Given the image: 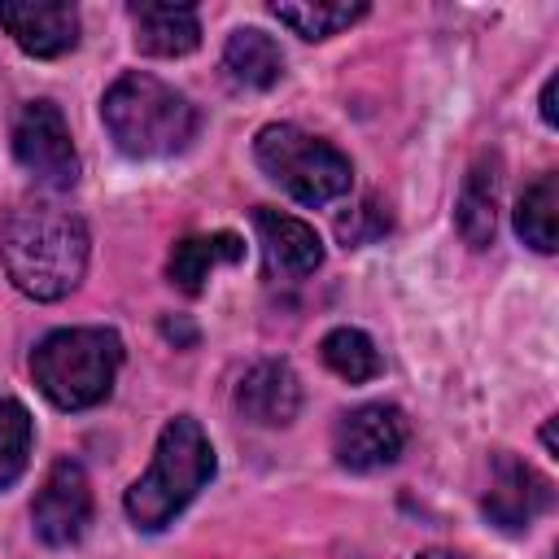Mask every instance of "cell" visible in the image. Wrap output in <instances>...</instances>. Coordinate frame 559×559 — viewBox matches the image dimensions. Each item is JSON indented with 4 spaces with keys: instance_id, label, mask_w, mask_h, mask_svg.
Here are the masks:
<instances>
[{
    "instance_id": "cell-9",
    "label": "cell",
    "mask_w": 559,
    "mask_h": 559,
    "mask_svg": "<svg viewBox=\"0 0 559 559\" xmlns=\"http://www.w3.org/2000/svg\"><path fill=\"white\" fill-rule=\"evenodd\" d=\"M550 502H555V485L537 467H528L515 454H493V480L480 502L493 528L524 533L542 511H550Z\"/></svg>"
},
{
    "instance_id": "cell-4",
    "label": "cell",
    "mask_w": 559,
    "mask_h": 559,
    "mask_svg": "<svg viewBox=\"0 0 559 559\" xmlns=\"http://www.w3.org/2000/svg\"><path fill=\"white\" fill-rule=\"evenodd\" d=\"M122 367V341L114 328H61L48 332L31 354L39 393L61 411H87L109 397Z\"/></svg>"
},
{
    "instance_id": "cell-18",
    "label": "cell",
    "mask_w": 559,
    "mask_h": 559,
    "mask_svg": "<svg viewBox=\"0 0 559 559\" xmlns=\"http://www.w3.org/2000/svg\"><path fill=\"white\" fill-rule=\"evenodd\" d=\"M319 354H323L328 371H336V376L349 380V384H367V380H376V376L384 371L376 341H371L367 332H358V328H332V332L323 336Z\"/></svg>"
},
{
    "instance_id": "cell-23",
    "label": "cell",
    "mask_w": 559,
    "mask_h": 559,
    "mask_svg": "<svg viewBox=\"0 0 559 559\" xmlns=\"http://www.w3.org/2000/svg\"><path fill=\"white\" fill-rule=\"evenodd\" d=\"M542 118H546V127H555V74L542 87Z\"/></svg>"
},
{
    "instance_id": "cell-25",
    "label": "cell",
    "mask_w": 559,
    "mask_h": 559,
    "mask_svg": "<svg viewBox=\"0 0 559 559\" xmlns=\"http://www.w3.org/2000/svg\"><path fill=\"white\" fill-rule=\"evenodd\" d=\"M542 445L555 454V424H546V428H542Z\"/></svg>"
},
{
    "instance_id": "cell-8",
    "label": "cell",
    "mask_w": 559,
    "mask_h": 559,
    "mask_svg": "<svg viewBox=\"0 0 559 559\" xmlns=\"http://www.w3.org/2000/svg\"><path fill=\"white\" fill-rule=\"evenodd\" d=\"M31 524L44 546H74L92 524V485L74 459H57L31 502Z\"/></svg>"
},
{
    "instance_id": "cell-6",
    "label": "cell",
    "mask_w": 559,
    "mask_h": 559,
    "mask_svg": "<svg viewBox=\"0 0 559 559\" xmlns=\"http://www.w3.org/2000/svg\"><path fill=\"white\" fill-rule=\"evenodd\" d=\"M13 153L48 188H70L79 179V153H74L70 127L52 100L22 105V114L13 122Z\"/></svg>"
},
{
    "instance_id": "cell-7",
    "label": "cell",
    "mask_w": 559,
    "mask_h": 559,
    "mask_svg": "<svg viewBox=\"0 0 559 559\" xmlns=\"http://www.w3.org/2000/svg\"><path fill=\"white\" fill-rule=\"evenodd\" d=\"M406 415L389 402H367V406H354L336 419V432H332V454L341 467L349 472H376V467H389L397 463V454L406 450Z\"/></svg>"
},
{
    "instance_id": "cell-21",
    "label": "cell",
    "mask_w": 559,
    "mask_h": 559,
    "mask_svg": "<svg viewBox=\"0 0 559 559\" xmlns=\"http://www.w3.org/2000/svg\"><path fill=\"white\" fill-rule=\"evenodd\" d=\"M389 205L380 201V197H362L349 214H341L336 218V236H341V245L345 249H354V245H371V240H380L384 231H389Z\"/></svg>"
},
{
    "instance_id": "cell-11",
    "label": "cell",
    "mask_w": 559,
    "mask_h": 559,
    "mask_svg": "<svg viewBox=\"0 0 559 559\" xmlns=\"http://www.w3.org/2000/svg\"><path fill=\"white\" fill-rule=\"evenodd\" d=\"M253 227H258V240H262V253H266V266L284 280H306L319 271L323 262V240L314 236L310 223L284 214V210H271V205H258L253 210Z\"/></svg>"
},
{
    "instance_id": "cell-12",
    "label": "cell",
    "mask_w": 559,
    "mask_h": 559,
    "mask_svg": "<svg viewBox=\"0 0 559 559\" xmlns=\"http://www.w3.org/2000/svg\"><path fill=\"white\" fill-rule=\"evenodd\" d=\"M236 411L258 428H284L301 411V384L288 362H253L236 384Z\"/></svg>"
},
{
    "instance_id": "cell-19",
    "label": "cell",
    "mask_w": 559,
    "mask_h": 559,
    "mask_svg": "<svg viewBox=\"0 0 559 559\" xmlns=\"http://www.w3.org/2000/svg\"><path fill=\"white\" fill-rule=\"evenodd\" d=\"M271 13L301 39H328V35L354 26L367 13V4H288V0H275Z\"/></svg>"
},
{
    "instance_id": "cell-1",
    "label": "cell",
    "mask_w": 559,
    "mask_h": 559,
    "mask_svg": "<svg viewBox=\"0 0 559 559\" xmlns=\"http://www.w3.org/2000/svg\"><path fill=\"white\" fill-rule=\"evenodd\" d=\"M87 245L92 240L83 218L52 201L17 205L0 227L4 271L17 284V293L35 301H61L79 288L87 271Z\"/></svg>"
},
{
    "instance_id": "cell-24",
    "label": "cell",
    "mask_w": 559,
    "mask_h": 559,
    "mask_svg": "<svg viewBox=\"0 0 559 559\" xmlns=\"http://www.w3.org/2000/svg\"><path fill=\"white\" fill-rule=\"evenodd\" d=\"M415 559H463V555H454V550H424V555H415Z\"/></svg>"
},
{
    "instance_id": "cell-10",
    "label": "cell",
    "mask_w": 559,
    "mask_h": 559,
    "mask_svg": "<svg viewBox=\"0 0 559 559\" xmlns=\"http://www.w3.org/2000/svg\"><path fill=\"white\" fill-rule=\"evenodd\" d=\"M0 26L31 57H66L79 44V9L61 0H4Z\"/></svg>"
},
{
    "instance_id": "cell-5",
    "label": "cell",
    "mask_w": 559,
    "mask_h": 559,
    "mask_svg": "<svg viewBox=\"0 0 559 559\" xmlns=\"http://www.w3.org/2000/svg\"><path fill=\"white\" fill-rule=\"evenodd\" d=\"M253 157L266 170V179H275L301 205H328V201L345 197L354 183L349 157L293 122L262 127L253 140Z\"/></svg>"
},
{
    "instance_id": "cell-15",
    "label": "cell",
    "mask_w": 559,
    "mask_h": 559,
    "mask_svg": "<svg viewBox=\"0 0 559 559\" xmlns=\"http://www.w3.org/2000/svg\"><path fill=\"white\" fill-rule=\"evenodd\" d=\"M245 258V240L236 231H210V236H188L170 249V262H166V275L179 293L197 297L210 280L214 266L223 262H240Z\"/></svg>"
},
{
    "instance_id": "cell-16",
    "label": "cell",
    "mask_w": 559,
    "mask_h": 559,
    "mask_svg": "<svg viewBox=\"0 0 559 559\" xmlns=\"http://www.w3.org/2000/svg\"><path fill=\"white\" fill-rule=\"evenodd\" d=\"M223 70H227L240 87L266 92V87H275L280 74H284V52H280V44H275L266 31L240 26V31H231L227 44H223Z\"/></svg>"
},
{
    "instance_id": "cell-3",
    "label": "cell",
    "mask_w": 559,
    "mask_h": 559,
    "mask_svg": "<svg viewBox=\"0 0 559 559\" xmlns=\"http://www.w3.org/2000/svg\"><path fill=\"white\" fill-rule=\"evenodd\" d=\"M100 118L127 157H170L192 144L197 109L183 92L153 74H122L100 100Z\"/></svg>"
},
{
    "instance_id": "cell-13",
    "label": "cell",
    "mask_w": 559,
    "mask_h": 559,
    "mask_svg": "<svg viewBox=\"0 0 559 559\" xmlns=\"http://www.w3.org/2000/svg\"><path fill=\"white\" fill-rule=\"evenodd\" d=\"M498 192H502V162L498 153H480L467 175H463V188H459V236L472 245V249H485L493 245V231H498Z\"/></svg>"
},
{
    "instance_id": "cell-2",
    "label": "cell",
    "mask_w": 559,
    "mask_h": 559,
    "mask_svg": "<svg viewBox=\"0 0 559 559\" xmlns=\"http://www.w3.org/2000/svg\"><path fill=\"white\" fill-rule=\"evenodd\" d=\"M214 476V445L192 415H179L162 428L148 472L127 489L122 507L140 533H162Z\"/></svg>"
},
{
    "instance_id": "cell-14",
    "label": "cell",
    "mask_w": 559,
    "mask_h": 559,
    "mask_svg": "<svg viewBox=\"0 0 559 559\" xmlns=\"http://www.w3.org/2000/svg\"><path fill=\"white\" fill-rule=\"evenodd\" d=\"M135 48L148 57H183L201 44V17L192 4H131Z\"/></svg>"
},
{
    "instance_id": "cell-20",
    "label": "cell",
    "mask_w": 559,
    "mask_h": 559,
    "mask_svg": "<svg viewBox=\"0 0 559 559\" xmlns=\"http://www.w3.org/2000/svg\"><path fill=\"white\" fill-rule=\"evenodd\" d=\"M31 415L22 402L0 397V489H9L31 459Z\"/></svg>"
},
{
    "instance_id": "cell-17",
    "label": "cell",
    "mask_w": 559,
    "mask_h": 559,
    "mask_svg": "<svg viewBox=\"0 0 559 559\" xmlns=\"http://www.w3.org/2000/svg\"><path fill=\"white\" fill-rule=\"evenodd\" d=\"M515 231L537 253H555V231H559V175H542V179H533L520 192Z\"/></svg>"
},
{
    "instance_id": "cell-22",
    "label": "cell",
    "mask_w": 559,
    "mask_h": 559,
    "mask_svg": "<svg viewBox=\"0 0 559 559\" xmlns=\"http://www.w3.org/2000/svg\"><path fill=\"white\" fill-rule=\"evenodd\" d=\"M162 332H166L170 341H183V345H192V341H197V332H192L183 319H166V323H162Z\"/></svg>"
}]
</instances>
